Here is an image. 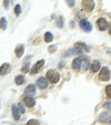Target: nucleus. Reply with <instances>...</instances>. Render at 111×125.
<instances>
[{
  "label": "nucleus",
  "instance_id": "1",
  "mask_svg": "<svg viewBox=\"0 0 111 125\" xmlns=\"http://www.w3.org/2000/svg\"><path fill=\"white\" fill-rule=\"evenodd\" d=\"M46 78H47V80L49 82L53 83V84L58 83L60 80V75L58 73V71H56V70H49L47 72V74H46Z\"/></svg>",
  "mask_w": 111,
  "mask_h": 125
},
{
  "label": "nucleus",
  "instance_id": "2",
  "mask_svg": "<svg viewBox=\"0 0 111 125\" xmlns=\"http://www.w3.org/2000/svg\"><path fill=\"white\" fill-rule=\"evenodd\" d=\"M81 6H82V9L85 10V11L90 12L93 10V8H95V2H93L92 0H82Z\"/></svg>",
  "mask_w": 111,
  "mask_h": 125
},
{
  "label": "nucleus",
  "instance_id": "3",
  "mask_svg": "<svg viewBox=\"0 0 111 125\" xmlns=\"http://www.w3.org/2000/svg\"><path fill=\"white\" fill-rule=\"evenodd\" d=\"M109 78H110V71H109V69L107 68V66H104V68H102L101 71H100L99 80L100 81H108Z\"/></svg>",
  "mask_w": 111,
  "mask_h": 125
},
{
  "label": "nucleus",
  "instance_id": "4",
  "mask_svg": "<svg viewBox=\"0 0 111 125\" xmlns=\"http://www.w3.org/2000/svg\"><path fill=\"white\" fill-rule=\"evenodd\" d=\"M79 26H80V28L82 29L85 32H90V31L92 30V27H91V23H90L89 21H88L87 19H82L80 20V22H79Z\"/></svg>",
  "mask_w": 111,
  "mask_h": 125
},
{
  "label": "nucleus",
  "instance_id": "5",
  "mask_svg": "<svg viewBox=\"0 0 111 125\" xmlns=\"http://www.w3.org/2000/svg\"><path fill=\"white\" fill-rule=\"evenodd\" d=\"M43 65H45V60H39L38 62H36V64L33 65V68L31 69L30 73L32 74V75H33V74H36V73H38Z\"/></svg>",
  "mask_w": 111,
  "mask_h": 125
},
{
  "label": "nucleus",
  "instance_id": "6",
  "mask_svg": "<svg viewBox=\"0 0 111 125\" xmlns=\"http://www.w3.org/2000/svg\"><path fill=\"white\" fill-rule=\"evenodd\" d=\"M97 26H98V28H99V30L104 31V30H107V28L109 27V23L104 18H100V19L97 20Z\"/></svg>",
  "mask_w": 111,
  "mask_h": 125
},
{
  "label": "nucleus",
  "instance_id": "7",
  "mask_svg": "<svg viewBox=\"0 0 111 125\" xmlns=\"http://www.w3.org/2000/svg\"><path fill=\"white\" fill-rule=\"evenodd\" d=\"M37 86H38L39 89H41V90H45V89H47V86H48V80H47V78H39L38 80H37Z\"/></svg>",
  "mask_w": 111,
  "mask_h": 125
},
{
  "label": "nucleus",
  "instance_id": "8",
  "mask_svg": "<svg viewBox=\"0 0 111 125\" xmlns=\"http://www.w3.org/2000/svg\"><path fill=\"white\" fill-rule=\"evenodd\" d=\"M111 121V115L109 112H102L99 116V122L101 123H108Z\"/></svg>",
  "mask_w": 111,
  "mask_h": 125
},
{
  "label": "nucleus",
  "instance_id": "9",
  "mask_svg": "<svg viewBox=\"0 0 111 125\" xmlns=\"http://www.w3.org/2000/svg\"><path fill=\"white\" fill-rule=\"evenodd\" d=\"M24 103H25V105H26L27 107H33V106H35V104H36V101H35V99H33V97L26 96L24 99Z\"/></svg>",
  "mask_w": 111,
  "mask_h": 125
},
{
  "label": "nucleus",
  "instance_id": "10",
  "mask_svg": "<svg viewBox=\"0 0 111 125\" xmlns=\"http://www.w3.org/2000/svg\"><path fill=\"white\" fill-rule=\"evenodd\" d=\"M81 64H82V60H81V58H77V59H74L73 62H72V69L73 70H80Z\"/></svg>",
  "mask_w": 111,
  "mask_h": 125
},
{
  "label": "nucleus",
  "instance_id": "11",
  "mask_svg": "<svg viewBox=\"0 0 111 125\" xmlns=\"http://www.w3.org/2000/svg\"><path fill=\"white\" fill-rule=\"evenodd\" d=\"M9 71H10V64L3 63L2 65L0 66V75H6Z\"/></svg>",
  "mask_w": 111,
  "mask_h": 125
},
{
  "label": "nucleus",
  "instance_id": "12",
  "mask_svg": "<svg viewBox=\"0 0 111 125\" xmlns=\"http://www.w3.org/2000/svg\"><path fill=\"white\" fill-rule=\"evenodd\" d=\"M100 69V62L98 61V60H95V61L92 62L91 66H90V70H91V72H97V71H99Z\"/></svg>",
  "mask_w": 111,
  "mask_h": 125
},
{
  "label": "nucleus",
  "instance_id": "13",
  "mask_svg": "<svg viewBox=\"0 0 111 125\" xmlns=\"http://www.w3.org/2000/svg\"><path fill=\"white\" fill-rule=\"evenodd\" d=\"M24 51H25V48L22 44H18V47L16 48V55L17 58H21L22 54H24Z\"/></svg>",
  "mask_w": 111,
  "mask_h": 125
},
{
  "label": "nucleus",
  "instance_id": "14",
  "mask_svg": "<svg viewBox=\"0 0 111 125\" xmlns=\"http://www.w3.org/2000/svg\"><path fill=\"white\" fill-rule=\"evenodd\" d=\"M12 114H13V118L16 121H18L20 118V113H19V111H18L17 105H12Z\"/></svg>",
  "mask_w": 111,
  "mask_h": 125
},
{
  "label": "nucleus",
  "instance_id": "15",
  "mask_svg": "<svg viewBox=\"0 0 111 125\" xmlns=\"http://www.w3.org/2000/svg\"><path fill=\"white\" fill-rule=\"evenodd\" d=\"M26 93L27 94H31V95H33L36 93V86L33 84H30V85H28L27 86V89H26Z\"/></svg>",
  "mask_w": 111,
  "mask_h": 125
},
{
  "label": "nucleus",
  "instance_id": "16",
  "mask_svg": "<svg viewBox=\"0 0 111 125\" xmlns=\"http://www.w3.org/2000/svg\"><path fill=\"white\" fill-rule=\"evenodd\" d=\"M43 39H45V42L50 43L52 40H53V35H52L51 32H46V33H45V37H43Z\"/></svg>",
  "mask_w": 111,
  "mask_h": 125
},
{
  "label": "nucleus",
  "instance_id": "17",
  "mask_svg": "<svg viewBox=\"0 0 111 125\" xmlns=\"http://www.w3.org/2000/svg\"><path fill=\"white\" fill-rule=\"evenodd\" d=\"M6 28H7V20H6V18L3 17V18L0 19V29H1V30H5Z\"/></svg>",
  "mask_w": 111,
  "mask_h": 125
},
{
  "label": "nucleus",
  "instance_id": "18",
  "mask_svg": "<svg viewBox=\"0 0 111 125\" xmlns=\"http://www.w3.org/2000/svg\"><path fill=\"white\" fill-rule=\"evenodd\" d=\"M25 83V78L22 75H18L16 76V84L17 85H21Z\"/></svg>",
  "mask_w": 111,
  "mask_h": 125
},
{
  "label": "nucleus",
  "instance_id": "19",
  "mask_svg": "<svg viewBox=\"0 0 111 125\" xmlns=\"http://www.w3.org/2000/svg\"><path fill=\"white\" fill-rule=\"evenodd\" d=\"M74 48H78V49H80V50H82V49H85L86 51H89V47H87V45L85 44V43H80V42H78V43H76V47Z\"/></svg>",
  "mask_w": 111,
  "mask_h": 125
},
{
  "label": "nucleus",
  "instance_id": "20",
  "mask_svg": "<svg viewBox=\"0 0 111 125\" xmlns=\"http://www.w3.org/2000/svg\"><path fill=\"white\" fill-rule=\"evenodd\" d=\"M26 125H40V123L37 120H30V121H28V123Z\"/></svg>",
  "mask_w": 111,
  "mask_h": 125
},
{
  "label": "nucleus",
  "instance_id": "21",
  "mask_svg": "<svg viewBox=\"0 0 111 125\" xmlns=\"http://www.w3.org/2000/svg\"><path fill=\"white\" fill-rule=\"evenodd\" d=\"M14 13H16L17 16H19V14L21 13V7H20L19 5H17L16 7H14Z\"/></svg>",
  "mask_w": 111,
  "mask_h": 125
},
{
  "label": "nucleus",
  "instance_id": "22",
  "mask_svg": "<svg viewBox=\"0 0 111 125\" xmlns=\"http://www.w3.org/2000/svg\"><path fill=\"white\" fill-rule=\"evenodd\" d=\"M106 93H107V96L111 99V85H108L106 87Z\"/></svg>",
  "mask_w": 111,
  "mask_h": 125
},
{
  "label": "nucleus",
  "instance_id": "23",
  "mask_svg": "<svg viewBox=\"0 0 111 125\" xmlns=\"http://www.w3.org/2000/svg\"><path fill=\"white\" fill-rule=\"evenodd\" d=\"M21 71H22V72H24V73H27V72H28V71H29V64H28V63H27V64H25V65L21 68Z\"/></svg>",
  "mask_w": 111,
  "mask_h": 125
},
{
  "label": "nucleus",
  "instance_id": "24",
  "mask_svg": "<svg viewBox=\"0 0 111 125\" xmlns=\"http://www.w3.org/2000/svg\"><path fill=\"white\" fill-rule=\"evenodd\" d=\"M57 26H58V28H62V26H63V20H62L61 18H60V19L58 20Z\"/></svg>",
  "mask_w": 111,
  "mask_h": 125
},
{
  "label": "nucleus",
  "instance_id": "25",
  "mask_svg": "<svg viewBox=\"0 0 111 125\" xmlns=\"http://www.w3.org/2000/svg\"><path fill=\"white\" fill-rule=\"evenodd\" d=\"M67 3H68L69 7H73L74 6V0H67Z\"/></svg>",
  "mask_w": 111,
  "mask_h": 125
},
{
  "label": "nucleus",
  "instance_id": "26",
  "mask_svg": "<svg viewBox=\"0 0 111 125\" xmlns=\"http://www.w3.org/2000/svg\"><path fill=\"white\" fill-rule=\"evenodd\" d=\"M18 109L20 110V112H21V113H25V107L22 106V104H21V103L18 104Z\"/></svg>",
  "mask_w": 111,
  "mask_h": 125
},
{
  "label": "nucleus",
  "instance_id": "27",
  "mask_svg": "<svg viewBox=\"0 0 111 125\" xmlns=\"http://www.w3.org/2000/svg\"><path fill=\"white\" fill-rule=\"evenodd\" d=\"M56 50H57V47H56V45H54V47H50L49 48V52H51V53L52 52H54Z\"/></svg>",
  "mask_w": 111,
  "mask_h": 125
},
{
  "label": "nucleus",
  "instance_id": "28",
  "mask_svg": "<svg viewBox=\"0 0 111 125\" xmlns=\"http://www.w3.org/2000/svg\"><path fill=\"white\" fill-rule=\"evenodd\" d=\"M8 6H9V0H5V1H3V7L8 8Z\"/></svg>",
  "mask_w": 111,
  "mask_h": 125
},
{
  "label": "nucleus",
  "instance_id": "29",
  "mask_svg": "<svg viewBox=\"0 0 111 125\" xmlns=\"http://www.w3.org/2000/svg\"><path fill=\"white\" fill-rule=\"evenodd\" d=\"M106 107H108V109L111 111V102H109V103H106Z\"/></svg>",
  "mask_w": 111,
  "mask_h": 125
},
{
  "label": "nucleus",
  "instance_id": "30",
  "mask_svg": "<svg viewBox=\"0 0 111 125\" xmlns=\"http://www.w3.org/2000/svg\"><path fill=\"white\" fill-rule=\"evenodd\" d=\"M109 34L111 35V27H110V29H109Z\"/></svg>",
  "mask_w": 111,
  "mask_h": 125
}]
</instances>
